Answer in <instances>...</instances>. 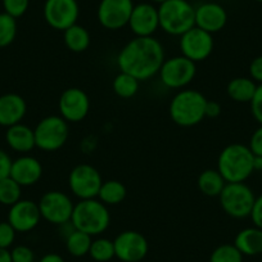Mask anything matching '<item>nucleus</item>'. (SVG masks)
I'll list each match as a JSON object with an SVG mask.
<instances>
[{"instance_id": "obj_1", "label": "nucleus", "mask_w": 262, "mask_h": 262, "mask_svg": "<svg viewBox=\"0 0 262 262\" xmlns=\"http://www.w3.org/2000/svg\"><path fill=\"white\" fill-rule=\"evenodd\" d=\"M165 59V49L160 40L153 36H135L120 50L117 66L120 71L139 81H148L158 75Z\"/></svg>"}, {"instance_id": "obj_35", "label": "nucleus", "mask_w": 262, "mask_h": 262, "mask_svg": "<svg viewBox=\"0 0 262 262\" xmlns=\"http://www.w3.org/2000/svg\"><path fill=\"white\" fill-rule=\"evenodd\" d=\"M12 262H34L35 253L30 247L17 246L11 251Z\"/></svg>"}, {"instance_id": "obj_26", "label": "nucleus", "mask_w": 262, "mask_h": 262, "mask_svg": "<svg viewBox=\"0 0 262 262\" xmlns=\"http://www.w3.org/2000/svg\"><path fill=\"white\" fill-rule=\"evenodd\" d=\"M127 195V189L125 184L118 180L103 181L98 193V200L105 206H117L123 202Z\"/></svg>"}, {"instance_id": "obj_24", "label": "nucleus", "mask_w": 262, "mask_h": 262, "mask_svg": "<svg viewBox=\"0 0 262 262\" xmlns=\"http://www.w3.org/2000/svg\"><path fill=\"white\" fill-rule=\"evenodd\" d=\"M226 181L219 172L217 168H207L198 176L196 185L202 194L207 196H219L225 186Z\"/></svg>"}, {"instance_id": "obj_14", "label": "nucleus", "mask_w": 262, "mask_h": 262, "mask_svg": "<svg viewBox=\"0 0 262 262\" xmlns=\"http://www.w3.org/2000/svg\"><path fill=\"white\" fill-rule=\"evenodd\" d=\"M58 110L60 117L69 123L81 122L89 115V95L80 88H69L60 94Z\"/></svg>"}, {"instance_id": "obj_31", "label": "nucleus", "mask_w": 262, "mask_h": 262, "mask_svg": "<svg viewBox=\"0 0 262 262\" xmlns=\"http://www.w3.org/2000/svg\"><path fill=\"white\" fill-rule=\"evenodd\" d=\"M17 36V21L6 12L0 13V48H6Z\"/></svg>"}, {"instance_id": "obj_5", "label": "nucleus", "mask_w": 262, "mask_h": 262, "mask_svg": "<svg viewBox=\"0 0 262 262\" xmlns=\"http://www.w3.org/2000/svg\"><path fill=\"white\" fill-rule=\"evenodd\" d=\"M160 27L168 35L181 36L195 26V8L188 0H167L158 8Z\"/></svg>"}, {"instance_id": "obj_17", "label": "nucleus", "mask_w": 262, "mask_h": 262, "mask_svg": "<svg viewBox=\"0 0 262 262\" xmlns=\"http://www.w3.org/2000/svg\"><path fill=\"white\" fill-rule=\"evenodd\" d=\"M127 26L137 37L153 36V34L160 29L158 8L149 3L134 6Z\"/></svg>"}, {"instance_id": "obj_4", "label": "nucleus", "mask_w": 262, "mask_h": 262, "mask_svg": "<svg viewBox=\"0 0 262 262\" xmlns=\"http://www.w3.org/2000/svg\"><path fill=\"white\" fill-rule=\"evenodd\" d=\"M72 228L84 231L92 236L100 235L111 225V213L108 206L98 198L84 200L76 203L71 217Z\"/></svg>"}, {"instance_id": "obj_28", "label": "nucleus", "mask_w": 262, "mask_h": 262, "mask_svg": "<svg viewBox=\"0 0 262 262\" xmlns=\"http://www.w3.org/2000/svg\"><path fill=\"white\" fill-rule=\"evenodd\" d=\"M93 236L74 229L66 238V248L69 253L74 257H84L89 254L90 246H92Z\"/></svg>"}, {"instance_id": "obj_12", "label": "nucleus", "mask_w": 262, "mask_h": 262, "mask_svg": "<svg viewBox=\"0 0 262 262\" xmlns=\"http://www.w3.org/2000/svg\"><path fill=\"white\" fill-rule=\"evenodd\" d=\"M44 19L52 29L64 31L77 24L80 8L77 0H45Z\"/></svg>"}, {"instance_id": "obj_27", "label": "nucleus", "mask_w": 262, "mask_h": 262, "mask_svg": "<svg viewBox=\"0 0 262 262\" xmlns=\"http://www.w3.org/2000/svg\"><path fill=\"white\" fill-rule=\"evenodd\" d=\"M113 92L117 97L122 99H130L138 94L140 88V81L137 77L131 76L130 74L120 71V74L116 75L112 82Z\"/></svg>"}, {"instance_id": "obj_15", "label": "nucleus", "mask_w": 262, "mask_h": 262, "mask_svg": "<svg viewBox=\"0 0 262 262\" xmlns=\"http://www.w3.org/2000/svg\"><path fill=\"white\" fill-rule=\"evenodd\" d=\"M133 9V0H100L98 21L104 29L116 31L127 26Z\"/></svg>"}, {"instance_id": "obj_13", "label": "nucleus", "mask_w": 262, "mask_h": 262, "mask_svg": "<svg viewBox=\"0 0 262 262\" xmlns=\"http://www.w3.org/2000/svg\"><path fill=\"white\" fill-rule=\"evenodd\" d=\"M116 257L121 262H140L149 251L147 238L135 230H126L118 234L113 241Z\"/></svg>"}, {"instance_id": "obj_20", "label": "nucleus", "mask_w": 262, "mask_h": 262, "mask_svg": "<svg viewBox=\"0 0 262 262\" xmlns=\"http://www.w3.org/2000/svg\"><path fill=\"white\" fill-rule=\"evenodd\" d=\"M27 113V103L16 93L0 95V126L11 127L19 123Z\"/></svg>"}, {"instance_id": "obj_21", "label": "nucleus", "mask_w": 262, "mask_h": 262, "mask_svg": "<svg viewBox=\"0 0 262 262\" xmlns=\"http://www.w3.org/2000/svg\"><path fill=\"white\" fill-rule=\"evenodd\" d=\"M6 142L12 150L26 155L36 147L34 128L22 122L16 123L11 127H7Z\"/></svg>"}, {"instance_id": "obj_8", "label": "nucleus", "mask_w": 262, "mask_h": 262, "mask_svg": "<svg viewBox=\"0 0 262 262\" xmlns=\"http://www.w3.org/2000/svg\"><path fill=\"white\" fill-rule=\"evenodd\" d=\"M41 219L53 225H64L71 223L75 203L64 191L50 190L41 195L39 201Z\"/></svg>"}, {"instance_id": "obj_37", "label": "nucleus", "mask_w": 262, "mask_h": 262, "mask_svg": "<svg viewBox=\"0 0 262 262\" xmlns=\"http://www.w3.org/2000/svg\"><path fill=\"white\" fill-rule=\"evenodd\" d=\"M249 149L253 153V156L262 157V125L252 134L251 140H249Z\"/></svg>"}, {"instance_id": "obj_16", "label": "nucleus", "mask_w": 262, "mask_h": 262, "mask_svg": "<svg viewBox=\"0 0 262 262\" xmlns=\"http://www.w3.org/2000/svg\"><path fill=\"white\" fill-rule=\"evenodd\" d=\"M41 221L39 205L31 200H21L9 207L8 223L17 233H29Z\"/></svg>"}, {"instance_id": "obj_29", "label": "nucleus", "mask_w": 262, "mask_h": 262, "mask_svg": "<svg viewBox=\"0 0 262 262\" xmlns=\"http://www.w3.org/2000/svg\"><path fill=\"white\" fill-rule=\"evenodd\" d=\"M22 200V186L11 176L0 180V205L11 207Z\"/></svg>"}, {"instance_id": "obj_7", "label": "nucleus", "mask_w": 262, "mask_h": 262, "mask_svg": "<svg viewBox=\"0 0 262 262\" xmlns=\"http://www.w3.org/2000/svg\"><path fill=\"white\" fill-rule=\"evenodd\" d=\"M219 200L226 215L233 219H246L251 216L256 196L244 183H226Z\"/></svg>"}, {"instance_id": "obj_23", "label": "nucleus", "mask_w": 262, "mask_h": 262, "mask_svg": "<svg viewBox=\"0 0 262 262\" xmlns=\"http://www.w3.org/2000/svg\"><path fill=\"white\" fill-rule=\"evenodd\" d=\"M257 85L249 77H235L226 86L229 98L238 103H251L256 93Z\"/></svg>"}, {"instance_id": "obj_46", "label": "nucleus", "mask_w": 262, "mask_h": 262, "mask_svg": "<svg viewBox=\"0 0 262 262\" xmlns=\"http://www.w3.org/2000/svg\"><path fill=\"white\" fill-rule=\"evenodd\" d=\"M257 2H261V3H262V0H257Z\"/></svg>"}, {"instance_id": "obj_39", "label": "nucleus", "mask_w": 262, "mask_h": 262, "mask_svg": "<svg viewBox=\"0 0 262 262\" xmlns=\"http://www.w3.org/2000/svg\"><path fill=\"white\" fill-rule=\"evenodd\" d=\"M12 158L6 150L0 149V180L4 178H8L11 173V166H12Z\"/></svg>"}, {"instance_id": "obj_36", "label": "nucleus", "mask_w": 262, "mask_h": 262, "mask_svg": "<svg viewBox=\"0 0 262 262\" xmlns=\"http://www.w3.org/2000/svg\"><path fill=\"white\" fill-rule=\"evenodd\" d=\"M251 111L256 121L262 125V84L257 86L253 99L251 100Z\"/></svg>"}, {"instance_id": "obj_19", "label": "nucleus", "mask_w": 262, "mask_h": 262, "mask_svg": "<svg viewBox=\"0 0 262 262\" xmlns=\"http://www.w3.org/2000/svg\"><path fill=\"white\" fill-rule=\"evenodd\" d=\"M42 172H44L42 165L37 158L24 155L12 161L9 176L24 188V186H32L39 183Z\"/></svg>"}, {"instance_id": "obj_44", "label": "nucleus", "mask_w": 262, "mask_h": 262, "mask_svg": "<svg viewBox=\"0 0 262 262\" xmlns=\"http://www.w3.org/2000/svg\"><path fill=\"white\" fill-rule=\"evenodd\" d=\"M253 167L254 170H262V157H258V156H254L253 161Z\"/></svg>"}, {"instance_id": "obj_32", "label": "nucleus", "mask_w": 262, "mask_h": 262, "mask_svg": "<svg viewBox=\"0 0 262 262\" xmlns=\"http://www.w3.org/2000/svg\"><path fill=\"white\" fill-rule=\"evenodd\" d=\"M210 262H243V254L234 244H221L212 251Z\"/></svg>"}, {"instance_id": "obj_6", "label": "nucleus", "mask_w": 262, "mask_h": 262, "mask_svg": "<svg viewBox=\"0 0 262 262\" xmlns=\"http://www.w3.org/2000/svg\"><path fill=\"white\" fill-rule=\"evenodd\" d=\"M34 133L36 148L44 152H55L69 140L70 123L59 115H50L39 121Z\"/></svg>"}, {"instance_id": "obj_22", "label": "nucleus", "mask_w": 262, "mask_h": 262, "mask_svg": "<svg viewBox=\"0 0 262 262\" xmlns=\"http://www.w3.org/2000/svg\"><path fill=\"white\" fill-rule=\"evenodd\" d=\"M234 246L243 256H257L262 253V229L246 228L236 234Z\"/></svg>"}, {"instance_id": "obj_33", "label": "nucleus", "mask_w": 262, "mask_h": 262, "mask_svg": "<svg viewBox=\"0 0 262 262\" xmlns=\"http://www.w3.org/2000/svg\"><path fill=\"white\" fill-rule=\"evenodd\" d=\"M30 0H3L4 12L13 18H19L27 12Z\"/></svg>"}, {"instance_id": "obj_10", "label": "nucleus", "mask_w": 262, "mask_h": 262, "mask_svg": "<svg viewBox=\"0 0 262 262\" xmlns=\"http://www.w3.org/2000/svg\"><path fill=\"white\" fill-rule=\"evenodd\" d=\"M102 184L103 179L99 171L94 166L88 165V163L75 166L70 172V190L80 201L98 198Z\"/></svg>"}, {"instance_id": "obj_43", "label": "nucleus", "mask_w": 262, "mask_h": 262, "mask_svg": "<svg viewBox=\"0 0 262 262\" xmlns=\"http://www.w3.org/2000/svg\"><path fill=\"white\" fill-rule=\"evenodd\" d=\"M0 262H12V256L9 249L0 248Z\"/></svg>"}, {"instance_id": "obj_40", "label": "nucleus", "mask_w": 262, "mask_h": 262, "mask_svg": "<svg viewBox=\"0 0 262 262\" xmlns=\"http://www.w3.org/2000/svg\"><path fill=\"white\" fill-rule=\"evenodd\" d=\"M251 219L253 221L254 226L262 229V194L254 201L253 208H252L251 212Z\"/></svg>"}, {"instance_id": "obj_34", "label": "nucleus", "mask_w": 262, "mask_h": 262, "mask_svg": "<svg viewBox=\"0 0 262 262\" xmlns=\"http://www.w3.org/2000/svg\"><path fill=\"white\" fill-rule=\"evenodd\" d=\"M17 231L8 221L0 223V248L9 249L16 241Z\"/></svg>"}, {"instance_id": "obj_9", "label": "nucleus", "mask_w": 262, "mask_h": 262, "mask_svg": "<svg viewBox=\"0 0 262 262\" xmlns=\"http://www.w3.org/2000/svg\"><path fill=\"white\" fill-rule=\"evenodd\" d=\"M161 82L168 89H185L196 75V63L184 55L165 59L160 72Z\"/></svg>"}, {"instance_id": "obj_41", "label": "nucleus", "mask_w": 262, "mask_h": 262, "mask_svg": "<svg viewBox=\"0 0 262 262\" xmlns=\"http://www.w3.org/2000/svg\"><path fill=\"white\" fill-rule=\"evenodd\" d=\"M221 113V104L216 100H207L206 103V117L216 118Z\"/></svg>"}, {"instance_id": "obj_25", "label": "nucleus", "mask_w": 262, "mask_h": 262, "mask_svg": "<svg viewBox=\"0 0 262 262\" xmlns=\"http://www.w3.org/2000/svg\"><path fill=\"white\" fill-rule=\"evenodd\" d=\"M90 34L81 25H74L63 31L66 48L74 53H82L90 47Z\"/></svg>"}, {"instance_id": "obj_42", "label": "nucleus", "mask_w": 262, "mask_h": 262, "mask_svg": "<svg viewBox=\"0 0 262 262\" xmlns=\"http://www.w3.org/2000/svg\"><path fill=\"white\" fill-rule=\"evenodd\" d=\"M39 262H64V259L57 253H47L40 258Z\"/></svg>"}, {"instance_id": "obj_45", "label": "nucleus", "mask_w": 262, "mask_h": 262, "mask_svg": "<svg viewBox=\"0 0 262 262\" xmlns=\"http://www.w3.org/2000/svg\"><path fill=\"white\" fill-rule=\"evenodd\" d=\"M152 2H155V3L162 4V3H165V2H167V0H152Z\"/></svg>"}, {"instance_id": "obj_30", "label": "nucleus", "mask_w": 262, "mask_h": 262, "mask_svg": "<svg viewBox=\"0 0 262 262\" xmlns=\"http://www.w3.org/2000/svg\"><path fill=\"white\" fill-rule=\"evenodd\" d=\"M90 257L97 262H108L116 257L115 244L108 238H97L92 242L89 251Z\"/></svg>"}, {"instance_id": "obj_38", "label": "nucleus", "mask_w": 262, "mask_h": 262, "mask_svg": "<svg viewBox=\"0 0 262 262\" xmlns=\"http://www.w3.org/2000/svg\"><path fill=\"white\" fill-rule=\"evenodd\" d=\"M249 75L253 81L262 84V55L256 57L249 64Z\"/></svg>"}, {"instance_id": "obj_11", "label": "nucleus", "mask_w": 262, "mask_h": 262, "mask_svg": "<svg viewBox=\"0 0 262 262\" xmlns=\"http://www.w3.org/2000/svg\"><path fill=\"white\" fill-rule=\"evenodd\" d=\"M179 47L181 55L190 59L191 62L198 63L206 60L212 54L215 41L212 34L194 26L193 29L181 35Z\"/></svg>"}, {"instance_id": "obj_2", "label": "nucleus", "mask_w": 262, "mask_h": 262, "mask_svg": "<svg viewBox=\"0 0 262 262\" xmlns=\"http://www.w3.org/2000/svg\"><path fill=\"white\" fill-rule=\"evenodd\" d=\"M253 161V153L247 145L234 143L219 155L217 171L226 183H244L254 171Z\"/></svg>"}, {"instance_id": "obj_3", "label": "nucleus", "mask_w": 262, "mask_h": 262, "mask_svg": "<svg viewBox=\"0 0 262 262\" xmlns=\"http://www.w3.org/2000/svg\"><path fill=\"white\" fill-rule=\"evenodd\" d=\"M206 103L207 99L198 90L181 89L170 102L171 120L181 127L198 125L206 118Z\"/></svg>"}, {"instance_id": "obj_18", "label": "nucleus", "mask_w": 262, "mask_h": 262, "mask_svg": "<svg viewBox=\"0 0 262 262\" xmlns=\"http://www.w3.org/2000/svg\"><path fill=\"white\" fill-rule=\"evenodd\" d=\"M228 22V13L219 3L207 2L195 8V27L203 31L216 34L225 27Z\"/></svg>"}]
</instances>
